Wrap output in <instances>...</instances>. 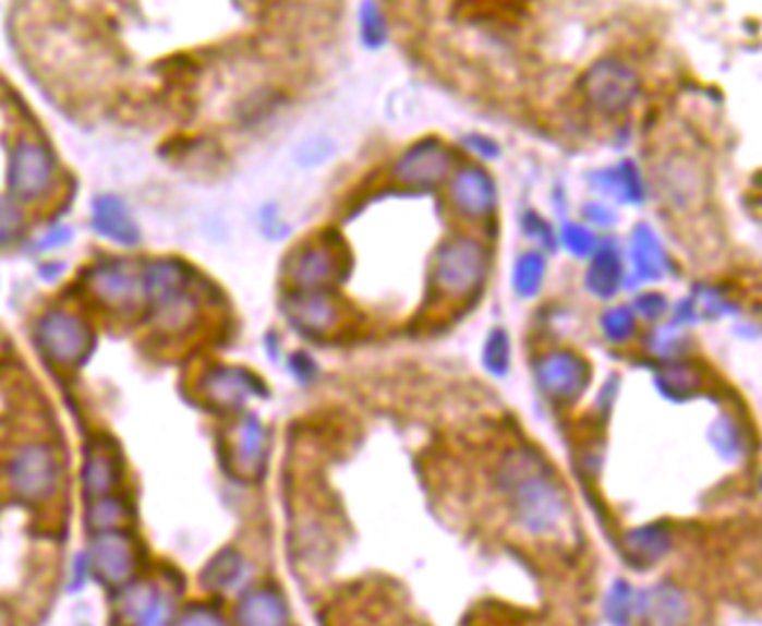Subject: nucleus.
Returning a JSON list of instances; mask_svg holds the SVG:
<instances>
[{
  "mask_svg": "<svg viewBox=\"0 0 762 626\" xmlns=\"http://www.w3.org/2000/svg\"><path fill=\"white\" fill-rule=\"evenodd\" d=\"M643 615L648 626H684L688 619V603L680 591L657 587L643 599Z\"/></svg>",
  "mask_w": 762,
  "mask_h": 626,
  "instance_id": "obj_20",
  "label": "nucleus"
},
{
  "mask_svg": "<svg viewBox=\"0 0 762 626\" xmlns=\"http://www.w3.org/2000/svg\"><path fill=\"white\" fill-rule=\"evenodd\" d=\"M267 454V433L263 423L255 417H249L239 425L237 447H234V464L237 470L246 477L261 472Z\"/></svg>",
  "mask_w": 762,
  "mask_h": 626,
  "instance_id": "obj_19",
  "label": "nucleus"
},
{
  "mask_svg": "<svg viewBox=\"0 0 762 626\" xmlns=\"http://www.w3.org/2000/svg\"><path fill=\"white\" fill-rule=\"evenodd\" d=\"M89 288L96 298L112 309H132L143 290L141 278L124 260H108L92 269Z\"/></svg>",
  "mask_w": 762,
  "mask_h": 626,
  "instance_id": "obj_13",
  "label": "nucleus"
},
{
  "mask_svg": "<svg viewBox=\"0 0 762 626\" xmlns=\"http://www.w3.org/2000/svg\"><path fill=\"white\" fill-rule=\"evenodd\" d=\"M500 484L508 493L515 515L531 533H549L566 517V501L545 460L527 449L512 452L500 468Z\"/></svg>",
  "mask_w": 762,
  "mask_h": 626,
  "instance_id": "obj_1",
  "label": "nucleus"
},
{
  "mask_svg": "<svg viewBox=\"0 0 762 626\" xmlns=\"http://www.w3.org/2000/svg\"><path fill=\"white\" fill-rule=\"evenodd\" d=\"M141 286L159 327L181 329L197 313L192 272L181 260L157 257L148 262V267L141 274Z\"/></svg>",
  "mask_w": 762,
  "mask_h": 626,
  "instance_id": "obj_2",
  "label": "nucleus"
},
{
  "mask_svg": "<svg viewBox=\"0 0 762 626\" xmlns=\"http://www.w3.org/2000/svg\"><path fill=\"white\" fill-rule=\"evenodd\" d=\"M451 200L470 218L486 216L496 204L494 180L477 167L463 169L451 183Z\"/></svg>",
  "mask_w": 762,
  "mask_h": 626,
  "instance_id": "obj_15",
  "label": "nucleus"
},
{
  "mask_svg": "<svg viewBox=\"0 0 762 626\" xmlns=\"http://www.w3.org/2000/svg\"><path fill=\"white\" fill-rule=\"evenodd\" d=\"M176 622V601L165 589H157L148 611L141 615L134 626H173Z\"/></svg>",
  "mask_w": 762,
  "mask_h": 626,
  "instance_id": "obj_30",
  "label": "nucleus"
},
{
  "mask_svg": "<svg viewBox=\"0 0 762 626\" xmlns=\"http://www.w3.org/2000/svg\"><path fill=\"white\" fill-rule=\"evenodd\" d=\"M124 517H126V507L116 496H104V498L89 501L87 523L94 533L120 529V523L124 521Z\"/></svg>",
  "mask_w": 762,
  "mask_h": 626,
  "instance_id": "obj_26",
  "label": "nucleus"
},
{
  "mask_svg": "<svg viewBox=\"0 0 762 626\" xmlns=\"http://www.w3.org/2000/svg\"><path fill=\"white\" fill-rule=\"evenodd\" d=\"M510 362V339L503 329H494L484 344V365L494 374H506Z\"/></svg>",
  "mask_w": 762,
  "mask_h": 626,
  "instance_id": "obj_29",
  "label": "nucleus"
},
{
  "mask_svg": "<svg viewBox=\"0 0 762 626\" xmlns=\"http://www.w3.org/2000/svg\"><path fill=\"white\" fill-rule=\"evenodd\" d=\"M241 575H243L241 554L234 550H222L220 554L210 558L208 566L204 568L202 582L214 591H227V589H232L234 585H239Z\"/></svg>",
  "mask_w": 762,
  "mask_h": 626,
  "instance_id": "obj_24",
  "label": "nucleus"
},
{
  "mask_svg": "<svg viewBox=\"0 0 762 626\" xmlns=\"http://www.w3.org/2000/svg\"><path fill=\"white\" fill-rule=\"evenodd\" d=\"M138 562V545L129 533L120 529L94 533L87 552V564L101 585L110 589H124L126 585H132Z\"/></svg>",
  "mask_w": 762,
  "mask_h": 626,
  "instance_id": "obj_4",
  "label": "nucleus"
},
{
  "mask_svg": "<svg viewBox=\"0 0 762 626\" xmlns=\"http://www.w3.org/2000/svg\"><path fill=\"white\" fill-rule=\"evenodd\" d=\"M204 400L218 409H241L251 395H263L261 378L241 368H210L199 382Z\"/></svg>",
  "mask_w": 762,
  "mask_h": 626,
  "instance_id": "obj_12",
  "label": "nucleus"
},
{
  "mask_svg": "<svg viewBox=\"0 0 762 626\" xmlns=\"http://www.w3.org/2000/svg\"><path fill=\"white\" fill-rule=\"evenodd\" d=\"M486 274L484 249L473 239H451L435 257L433 281L437 290L451 294H465L477 290Z\"/></svg>",
  "mask_w": 762,
  "mask_h": 626,
  "instance_id": "obj_5",
  "label": "nucleus"
},
{
  "mask_svg": "<svg viewBox=\"0 0 762 626\" xmlns=\"http://www.w3.org/2000/svg\"><path fill=\"white\" fill-rule=\"evenodd\" d=\"M451 155L437 139L414 143L396 164L398 180L414 188L437 185L449 173Z\"/></svg>",
  "mask_w": 762,
  "mask_h": 626,
  "instance_id": "obj_11",
  "label": "nucleus"
},
{
  "mask_svg": "<svg viewBox=\"0 0 762 626\" xmlns=\"http://www.w3.org/2000/svg\"><path fill=\"white\" fill-rule=\"evenodd\" d=\"M657 384L664 395H669L674 400H684L688 395H694L697 386H700V376L688 365H672L660 374Z\"/></svg>",
  "mask_w": 762,
  "mask_h": 626,
  "instance_id": "obj_28",
  "label": "nucleus"
},
{
  "mask_svg": "<svg viewBox=\"0 0 762 626\" xmlns=\"http://www.w3.org/2000/svg\"><path fill=\"white\" fill-rule=\"evenodd\" d=\"M713 442H716L718 452L729 454V456H735L739 452V444H741L739 433L735 431V425L727 423L725 419L716 428H713Z\"/></svg>",
  "mask_w": 762,
  "mask_h": 626,
  "instance_id": "obj_36",
  "label": "nucleus"
},
{
  "mask_svg": "<svg viewBox=\"0 0 762 626\" xmlns=\"http://www.w3.org/2000/svg\"><path fill=\"white\" fill-rule=\"evenodd\" d=\"M664 309H667V300L657 292H648L643 298H639V311L648 318H657Z\"/></svg>",
  "mask_w": 762,
  "mask_h": 626,
  "instance_id": "obj_38",
  "label": "nucleus"
},
{
  "mask_svg": "<svg viewBox=\"0 0 762 626\" xmlns=\"http://www.w3.org/2000/svg\"><path fill=\"white\" fill-rule=\"evenodd\" d=\"M361 31H363V43L372 49H377L384 45L386 40V22H384V14L379 12L377 5H363V12H361Z\"/></svg>",
  "mask_w": 762,
  "mask_h": 626,
  "instance_id": "obj_32",
  "label": "nucleus"
},
{
  "mask_svg": "<svg viewBox=\"0 0 762 626\" xmlns=\"http://www.w3.org/2000/svg\"><path fill=\"white\" fill-rule=\"evenodd\" d=\"M92 225L101 237L120 245H136L141 234L132 213L118 196H99L92 206Z\"/></svg>",
  "mask_w": 762,
  "mask_h": 626,
  "instance_id": "obj_17",
  "label": "nucleus"
},
{
  "mask_svg": "<svg viewBox=\"0 0 762 626\" xmlns=\"http://www.w3.org/2000/svg\"><path fill=\"white\" fill-rule=\"evenodd\" d=\"M122 480L120 458L106 447H92L83 466V489L89 501L112 496Z\"/></svg>",
  "mask_w": 762,
  "mask_h": 626,
  "instance_id": "obj_18",
  "label": "nucleus"
},
{
  "mask_svg": "<svg viewBox=\"0 0 762 626\" xmlns=\"http://www.w3.org/2000/svg\"><path fill=\"white\" fill-rule=\"evenodd\" d=\"M590 104L596 106L604 115L625 112L639 92V80L634 71H629L620 61H598L588 71L582 80Z\"/></svg>",
  "mask_w": 762,
  "mask_h": 626,
  "instance_id": "obj_8",
  "label": "nucleus"
},
{
  "mask_svg": "<svg viewBox=\"0 0 762 626\" xmlns=\"http://www.w3.org/2000/svg\"><path fill=\"white\" fill-rule=\"evenodd\" d=\"M598 185L613 194H618L622 202H641V194H643L641 178L631 161H622L618 167L598 173Z\"/></svg>",
  "mask_w": 762,
  "mask_h": 626,
  "instance_id": "obj_25",
  "label": "nucleus"
},
{
  "mask_svg": "<svg viewBox=\"0 0 762 626\" xmlns=\"http://www.w3.org/2000/svg\"><path fill=\"white\" fill-rule=\"evenodd\" d=\"M561 239L566 243V249H569L573 255H590L596 245V239L592 237V232H588V229L580 225H566Z\"/></svg>",
  "mask_w": 762,
  "mask_h": 626,
  "instance_id": "obj_34",
  "label": "nucleus"
},
{
  "mask_svg": "<svg viewBox=\"0 0 762 626\" xmlns=\"http://www.w3.org/2000/svg\"><path fill=\"white\" fill-rule=\"evenodd\" d=\"M527 232L536 239H545V241L549 239V227L541 218L533 216V213H529L527 216Z\"/></svg>",
  "mask_w": 762,
  "mask_h": 626,
  "instance_id": "obj_39",
  "label": "nucleus"
},
{
  "mask_svg": "<svg viewBox=\"0 0 762 626\" xmlns=\"http://www.w3.org/2000/svg\"><path fill=\"white\" fill-rule=\"evenodd\" d=\"M38 344L57 365L77 368L92 351V329L75 313L47 311L38 323Z\"/></svg>",
  "mask_w": 762,
  "mask_h": 626,
  "instance_id": "obj_6",
  "label": "nucleus"
},
{
  "mask_svg": "<svg viewBox=\"0 0 762 626\" xmlns=\"http://www.w3.org/2000/svg\"><path fill=\"white\" fill-rule=\"evenodd\" d=\"M59 458L50 444L28 442L12 454L8 464V482L17 498L38 505L50 501L59 489Z\"/></svg>",
  "mask_w": 762,
  "mask_h": 626,
  "instance_id": "obj_3",
  "label": "nucleus"
},
{
  "mask_svg": "<svg viewBox=\"0 0 762 626\" xmlns=\"http://www.w3.org/2000/svg\"><path fill=\"white\" fill-rule=\"evenodd\" d=\"M339 239L323 237L304 245L290 257V278L298 290H328L347 276V251L337 249Z\"/></svg>",
  "mask_w": 762,
  "mask_h": 626,
  "instance_id": "obj_7",
  "label": "nucleus"
},
{
  "mask_svg": "<svg viewBox=\"0 0 762 626\" xmlns=\"http://www.w3.org/2000/svg\"><path fill=\"white\" fill-rule=\"evenodd\" d=\"M290 372H293L300 382H312V378L316 376V365L306 353H295L293 358H290Z\"/></svg>",
  "mask_w": 762,
  "mask_h": 626,
  "instance_id": "obj_37",
  "label": "nucleus"
},
{
  "mask_svg": "<svg viewBox=\"0 0 762 626\" xmlns=\"http://www.w3.org/2000/svg\"><path fill=\"white\" fill-rule=\"evenodd\" d=\"M468 143H470V147H475V151H477L482 157H496V155H498V147H496L489 139L473 136Z\"/></svg>",
  "mask_w": 762,
  "mask_h": 626,
  "instance_id": "obj_40",
  "label": "nucleus"
},
{
  "mask_svg": "<svg viewBox=\"0 0 762 626\" xmlns=\"http://www.w3.org/2000/svg\"><path fill=\"white\" fill-rule=\"evenodd\" d=\"M173 626H230V624H227L222 613L216 611L214 605L194 603V605H188L185 611L176 617Z\"/></svg>",
  "mask_w": 762,
  "mask_h": 626,
  "instance_id": "obj_31",
  "label": "nucleus"
},
{
  "mask_svg": "<svg viewBox=\"0 0 762 626\" xmlns=\"http://www.w3.org/2000/svg\"><path fill=\"white\" fill-rule=\"evenodd\" d=\"M622 278V265L620 257L613 249H602L596 253L590 274H588V288L598 294V298H610L618 290Z\"/></svg>",
  "mask_w": 762,
  "mask_h": 626,
  "instance_id": "obj_23",
  "label": "nucleus"
},
{
  "mask_svg": "<svg viewBox=\"0 0 762 626\" xmlns=\"http://www.w3.org/2000/svg\"><path fill=\"white\" fill-rule=\"evenodd\" d=\"M602 325H604V333L608 339L625 341L631 337V333H634V316H631L629 309L618 306V309H610L604 313Z\"/></svg>",
  "mask_w": 762,
  "mask_h": 626,
  "instance_id": "obj_33",
  "label": "nucleus"
},
{
  "mask_svg": "<svg viewBox=\"0 0 762 626\" xmlns=\"http://www.w3.org/2000/svg\"><path fill=\"white\" fill-rule=\"evenodd\" d=\"M239 626H288V605L279 591L257 587L246 591L237 605Z\"/></svg>",
  "mask_w": 762,
  "mask_h": 626,
  "instance_id": "obj_16",
  "label": "nucleus"
},
{
  "mask_svg": "<svg viewBox=\"0 0 762 626\" xmlns=\"http://www.w3.org/2000/svg\"><path fill=\"white\" fill-rule=\"evenodd\" d=\"M55 159L45 145L24 141L10 164V190L22 200H38L52 185Z\"/></svg>",
  "mask_w": 762,
  "mask_h": 626,
  "instance_id": "obj_9",
  "label": "nucleus"
},
{
  "mask_svg": "<svg viewBox=\"0 0 762 626\" xmlns=\"http://www.w3.org/2000/svg\"><path fill=\"white\" fill-rule=\"evenodd\" d=\"M545 276V260L539 253H524L515 265L512 284L515 290L522 294V298H531L536 294Z\"/></svg>",
  "mask_w": 762,
  "mask_h": 626,
  "instance_id": "obj_27",
  "label": "nucleus"
},
{
  "mask_svg": "<svg viewBox=\"0 0 762 626\" xmlns=\"http://www.w3.org/2000/svg\"><path fill=\"white\" fill-rule=\"evenodd\" d=\"M286 316L306 335H323L339 323V309L328 290H295L286 300Z\"/></svg>",
  "mask_w": 762,
  "mask_h": 626,
  "instance_id": "obj_14",
  "label": "nucleus"
},
{
  "mask_svg": "<svg viewBox=\"0 0 762 626\" xmlns=\"http://www.w3.org/2000/svg\"><path fill=\"white\" fill-rule=\"evenodd\" d=\"M672 545L669 533L662 529V526H645V529L631 531L627 535V550L634 556V562L641 566L655 564L657 558L667 554Z\"/></svg>",
  "mask_w": 762,
  "mask_h": 626,
  "instance_id": "obj_22",
  "label": "nucleus"
},
{
  "mask_svg": "<svg viewBox=\"0 0 762 626\" xmlns=\"http://www.w3.org/2000/svg\"><path fill=\"white\" fill-rule=\"evenodd\" d=\"M539 382L549 400L573 402L590 382V368L573 351H555L541 362Z\"/></svg>",
  "mask_w": 762,
  "mask_h": 626,
  "instance_id": "obj_10",
  "label": "nucleus"
},
{
  "mask_svg": "<svg viewBox=\"0 0 762 626\" xmlns=\"http://www.w3.org/2000/svg\"><path fill=\"white\" fill-rule=\"evenodd\" d=\"M22 229V213L12 202L0 200V243H8Z\"/></svg>",
  "mask_w": 762,
  "mask_h": 626,
  "instance_id": "obj_35",
  "label": "nucleus"
},
{
  "mask_svg": "<svg viewBox=\"0 0 762 626\" xmlns=\"http://www.w3.org/2000/svg\"><path fill=\"white\" fill-rule=\"evenodd\" d=\"M634 262L641 278H662L669 267L667 253L662 251L660 241L645 225L634 229Z\"/></svg>",
  "mask_w": 762,
  "mask_h": 626,
  "instance_id": "obj_21",
  "label": "nucleus"
}]
</instances>
